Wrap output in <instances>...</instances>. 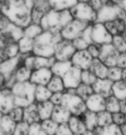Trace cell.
<instances>
[{
    "label": "cell",
    "mask_w": 126,
    "mask_h": 135,
    "mask_svg": "<svg viewBox=\"0 0 126 135\" xmlns=\"http://www.w3.org/2000/svg\"><path fill=\"white\" fill-rule=\"evenodd\" d=\"M81 73L82 71L76 66H71L69 71L62 77L65 85V90H76L81 83Z\"/></svg>",
    "instance_id": "9a60e30c"
},
{
    "label": "cell",
    "mask_w": 126,
    "mask_h": 135,
    "mask_svg": "<svg viewBox=\"0 0 126 135\" xmlns=\"http://www.w3.org/2000/svg\"><path fill=\"white\" fill-rule=\"evenodd\" d=\"M90 25L88 23H85L83 21L77 20V19H72L70 22H68L60 32L62 39L68 40V41H72L75 39H77L78 37H80L83 32L86 30V27Z\"/></svg>",
    "instance_id": "52a82bcc"
},
{
    "label": "cell",
    "mask_w": 126,
    "mask_h": 135,
    "mask_svg": "<svg viewBox=\"0 0 126 135\" xmlns=\"http://www.w3.org/2000/svg\"><path fill=\"white\" fill-rule=\"evenodd\" d=\"M63 95H64V92L63 93H52L49 100L54 103V105H61L62 101H63Z\"/></svg>",
    "instance_id": "f907efd6"
},
{
    "label": "cell",
    "mask_w": 126,
    "mask_h": 135,
    "mask_svg": "<svg viewBox=\"0 0 126 135\" xmlns=\"http://www.w3.org/2000/svg\"><path fill=\"white\" fill-rule=\"evenodd\" d=\"M72 42V44H74V46H75V49H76V51H81V50H87V47H88V45L90 44L82 35L80 36V37H78L77 39H75V40H72L71 41Z\"/></svg>",
    "instance_id": "7bdbcfd3"
},
{
    "label": "cell",
    "mask_w": 126,
    "mask_h": 135,
    "mask_svg": "<svg viewBox=\"0 0 126 135\" xmlns=\"http://www.w3.org/2000/svg\"><path fill=\"white\" fill-rule=\"evenodd\" d=\"M41 127L43 129V131L47 134V135H56V132L58 130L59 124L52 119V118H48V119H44L40 121Z\"/></svg>",
    "instance_id": "836d02e7"
},
{
    "label": "cell",
    "mask_w": 126,
    "mask_h": 135,
    "mask_svg": "<svg viewBox=\"0 0 126 135\" xmlns=\"http://www.w3.org/2000/svg\"><path fill=\"white\" fill-rule=\"evenodd\" d=\"M112 95L119 100L126 99V82L123 80H119L113 82L112 84Z\"/></svg>",
    "instance_id": "d6a6232c"
},
{
    "label": "cell",
    "mask_w": 126,
    "mask_h": 135,
    "mask_svg": "<svg viewBox=\"0 0 126 135\" xmlns=\"http://www.w3.org/2000/svg\"><path fill=\"white\" fill-rule=\"evenodd\" d=\"M81 117L87 130H93L96 127H98V114L97 113L87 110Z\"/></svg>",
    "instance_id": "1f68e13d"
},
{
    "label": "cell",
    "mask_w": 126,
    "mask_h": 135,
    "mask_svg": "<svg viewBox=\"0 0 126 135\" xmlns=\"http://www.w3.org/2000/svg\"><path fill=\"white\" fill-rule=\"evenodd\" d=\"M52 93L49 91L47 85H36L35 89V102H43L50 99Z\"/></svg>",
    "instance_id": "f1b7e54d"
},
{
    "label": "cell",
    "mask_w": 126,
    "mask_h": 135,
    "mask_svg": "<svg viewBox=\"0 0 126 135\" xmlns=\"http://www.w3.org/2000/svg\"><path fill=\"white\" fill-rule=\"evenodd\" d=\"M62 40V36L58 32L43 31L36 39L33 54L41 57L51 58L55 55L56 44Z\"/></svg>",
    "instance_id": "7a4b0ae2"
},
{
    "label": "cell",
    "mask_w": 126,
    "mask_h": 135,
    "mask_svg": "<svg viewBox=\"0 0 126 135\" xmlns=\"http://www.w3.org/2000/svg\"><path fill=\"white\" fill-rule=\"evenodd\" d=\"M23 1H30V2H33V0H23Z\"/></svg>",
    "instance_id": "e7e4bbea"
},
{
    "label": "cell",
    "mask_w": 126,
    "mask_h": 135,
    "mask_svg": "<svg viewBox=\"0 0 126 135\" xmlns=\"http://www.w3.org/2000/svg\"><path fill=\"white\" fill-rule=\"evenodd\" d=\"M119 54L120 53L117 51V49L110 42V43L102 44L100 56H99L98 59H100L108 68H112V66L117 65V60H118Z\"/></svg>",
    "instance_id": "8fae6325"
},
{
    "label": "cell",
    "mask_w": 126,
    "mask_h": 135,
    "mask_svg": "<svg viewBox=\"0 0 126 135\" xmlns=\"http://www.w3.org/2000/svg\"><path fill=\"white\" fill-rule=\"evenodd\" d=\"M32 73H33V71L30 69H28L27 66L20 63L17 66V69L15 70V72L13 74V78H14L15 82H27L30 80Z\"/></svg>",
    "instance_id": "44dd1931"
},
{
    "label": "cell",
    "mask_w": 126,
    "mask_h": 135,
    "mask_svg": "<svg viewBox=\"0 0 126 135\" xmlns=\"http://www.w3.org/2000/svg\"><path fill=\"white\" fill-rule=\"evenodd\" d=\"M91 40L98 44H106L110 43L112 40V36L106 30L104 23L102 22H94L91 24Z\"/></svg>",
    "instance_id": "9c48e42d"
},
{
    "label": "cell",
    "mask_w": 126,
    "mask_h": 135,
    "mask_svg": "<svg viewBox=\"0 0 126 135\" xmlns=\"http://www.w3.org/2000/svg\"><path fill=\"white\" fill-rule=\"evenodd\" d=\"M17 122L14 121L8 114L0 115V135H13Z\"/></svg>",
    "instance_id": "d6986e66"
},
{
    "label": "cell",
    "mask_w": 126,
    "mask_h": 135,
    "mask_svg": "<svg viewBox=\"0 0 126 135\" xmlns=\"http://www.w3.org/2000/svg\"><path fill=\"white\" fill-rule=\"evenodd\" d=\"M15 107V97L12 89L5 86L0 90V115L8 114Z\"/></svg>",
    "instance_id": "4fadbf2b"
},
{
    "label": "cell",
    "mask_w": 126,
    "mask_h": 135,
    "mask_svg": "<svg viewBox=\"0 0 126 135\" xmlns=\"http://www.w3.org/2000/svg\"><path fill=\"white\" fill-rule=\"evenodd\" d=\"M71 114L70 112L63 105H55L51 118L58 123V124H63V123H67L69 118H70Z\"/></svg>",
    "instance_id": "ffe728a7"
},
{
    "label": "cell",
    "mask_w": 126,
    "mask_h": 135,
    "mask_svg": "<svg viewBox=\"0 0 126 135\" xmlns=\"http://www.w3.org/2000/svg\"><path fill=\"white\" fill-rule=\"evenodd\" d=\"M103 135H122V134H121V131H120V127L112 123V124L104 128Z\"/></svg>",
    "instance_id": "bcb514c9"
},
{
    "label": "cell",
    "mask_w": 126,
    "mask_h": 135,
    "mask_svg": "<svg viewBox=\"0 0 126 135\" xmlns=\"http://www.w3.org/2000/svg\"><path fill=\"white\" fill-rule=\"evenodd\" d=\"M76 93L78 96H80L83 100H86L93 92V89L91 85H88V84H84V83H80L79 86L76 89Z\"/></svg>",
    "instance_id": "74e56055"
},
{
    "label": "cell",
    "mask_w": 126,
    "mask_h": 135,
    "mask_svg": "<svg viewBox=\"0 0 126 135\" xmlns=\"http://www.w3.org/2000/svg\"><path fill=\"white\" fill-rule=\"evenodd\" d=\"M33 2L23 0H3L2 13L15 25L24 28L32 23Z\"/></svg>",
    "instance_id": "6da1fadb"
},
{
    "label": "cell",
    "mask_w": 126,
    "mask_h": 135,
    "mask_svg": "<svg viewBox=\"0 0 126 135\" xmlns=\"http://www.w3.org/2000/svg\"><path fill=\"white\" fill-rule=\"evenodd\" d=\"M28 135H47V134L43 131L40 122H35V123L29 124Z\"/></svg>",
    "instance_id": "ee69618b"
},
{
    "label": "cell",
    "mask_w": 126,
    "mask_h": 135,
    "mask_svg": "<svg viewBox=\"0 0 126 135\" xmlns=\"http://www.w3.org/2000/svg\"><path fill=\"white\" fill-rule=\"evenodd\" d=\"M105 110L109 113L113 114L117 112H120V100L116 98L113 95H110L106 97L105 99Z\"/></svg>",
    "instance_id": "e575fe53"
},
{
    "label": "cell",
    "mask_w": 126,
    "mask_h": 135,
    "mask_svg": "<svg viewBox=\"0 0 126 135\" xmlns=\"http://www.w3.org/2000/svg\"><path fill=\"white\" fill-rule=\"evenodd\" d=\"M37 108H38V113H39V116H40L41 120L51 118L55 105L50 100L43 101V102H38Z\"/></svg>",
    "instance_id": "d4e9b609"
},
{
    "label": "cell",
    "mask_w": 126,
    "mask_h": 135,
    "mask_svg": "<svg viewBox=\"0 0 126 135\" xmlns=\"http://www.w3.org/2000/svg\"><path fill=\"white\" fill-rule=\"evenodd\" d=\"M75 53H76V49L72 42L62 39L56 44L54 58L59 61H70Z\"/></svg>",
    "instance_id": "ba28073f"
},
{
    "label": "cell",
    "mask_w": 126,
    "mask_h": 135,
    "mask_svg": "<svg viewBox=\"0 0 126 135\" xmlns=\"http://www.w3.org/2000/svg\"><path fill=\"white\" fill-rule=\"evenodd\" d=\"M48 2L52 9L70 11L78 3V0H48Z\"/></svg>",
    "instance_id": "484cf974"
},
{
    "label": "cell",
    "mask_w": 126,
    "mask_h": 135,
    "mask_svg": "<svg viewBox=\"0 0 126 135\" xmlns=\"http://www.w3.org/2000/svg\"><path fill=\"white\" fill-rule=\"evenodd\" d=\"M51 9L48 0H33L32 6V22L40 24L43 16Z\"/></svg>",
    "instance_id": "5bb4252c"
},
{
    "label": "cell",
    "mask_w": 126,
    "mask_h": 135,
    "mask_svg": "<svg viewBox=\"0 0 126 135\" xmlns=\"http://www.w3.org/2000/svg\"><path fill=\"white\" fill-rule=\"evenodd\" d=\"M82 135H93V132H92V130H86Z\"/></svg>",
    "instance_id": "94428289"
},
{
    "label": "cell",
    "mask_w": 126,
    "mask_h": 135,
    "mask_svg": "<svg viewBox=\"0 0 126 135\" xmlns=\"http://www.w3.org/2000/svg\"><path fill=\"white\" fill-rule=\"evenodd\" d=\"M89 4H90V6L98 13L103 6H104V4L106 3L104 0H90L89 2H88Z\"/></svg>",
    "instance_id": "816d5d0a"
},
{
    "label": "cell",
    "mask_w": 126,
    "mask_h": 135,
    "mask_svg": "<svg viewBox=\"0 0 126 135\" xmlns=\"http://www.w3.org/2000/svg\"><path fill=\"white\" fill-rule=\"evenodd\" d=\"M106 3H112V4H121L123 0H104Z\"/></svg>",
    "instance_id": "91938a15"
},
{
    "label": "cell",
    "mask_w": 126,
    "mask_h": 135,
    "mask_svg": "<svg viewBox=\"0 0 126 135\" xmlns=\"http://www.w3.org/2000/svg\"><path fill=\"white\" fill-rule=\"evenodd\" d=\"M108 69L109 68L107 65H105L100 59L94 58L92 60V63H91V66L89 70L96 75V77L98 79H104V78H107Z\"/></svg>",
    "instance_id": "603a6c76"
},
{
    "label": "cell",
    "mask_w": 126,
    "mask_h": 135,
    "mask_svg": "<svg viewBox=\"0 0 126 135\" xmlns=\"http://www.w3.org/2000/svg\"><path fill=\"white\" fill-rule=\"evenodd\" d=\"M120 112L126 115V99L125 100H120Z\"/></svg>",
    "instance_id": "6f0895ef"
},
{
    "label": "cell",
    "mask_w": 126,
    "mask_h": 135,
    "mask_svg": "<svg viewBox=\"0 0 126 135\" xmlns=\"http://www.w3.org/2000/svg\"><path fill=\"white\" fill-rule=\"evenodd\" d=\"M61 105L65 107L75 116H82L87 111L85 100L77 95L76 90H65Z\"/></svg>",
    "instance_id": "5b68a950"
},
{
    "label": "cell",
    "mask_w": 126,
    "mask_h": 135,
    "mask_svg": "<svg viewBox=\"0 0 126 135\" xmlns=\"http://www.w3.org/2000/svg\"><path fill=\"white\" fill-rule=\"evenodd\" d=\"M28 130H29V123L22 120L20 122H17L13 135H28Z\"/></svg>",
    "instance_id": "b9f144b4"
},
{
    "label": "cell",
    "mask_w": 126,
    "mask_h": 135,
    "mask_svg": "<svg viewBox=\"0 0 126 135\" xmlns=\"http://www.w3.org/2000/svg\"><path fill=\"white\" fill-rule=\"evenodd\" d=\"M42 32H43V28H42V26L40 24L32 22V23H29L27 26H25L23 28V36L35 40Z\"/></svg>",
    "instance_id": "4dcf8cb0"
},
{
    "label": "cell",
    "mask_w": 126,
    "mask_h": 135,
    "mask_svg": "<svg viewBox=\"0 0 126 135\" xmlns=\"http://www.w3.org/2000/svg\"><path fill=\"white\" fill-rule=\"evenodd\" d=\"M107 78L110 81H112V82L122 80V69L119 68V66H117V65L116 66H112V68H109L108 69Z\"/></svg>",
    "instance_id": "60d3db41"
},
{
    "label": "cell",
    "mask_w": 126,
    "mask_h": 135,
    "mask_svg": "<svg viewBox=\"0 0 126 135\" xmlns=\"http://www.w3.org/2000/svg\"><path fill=\"white\" fill-rule=\"evenodd\" d=\"M34 45H35V40H34V39H30V38H28V37L23 36V37L18 41V46H19L20 55L33 54Z\"/></svg>",
    "instance_id": "83f0119b"
},
{
    "label": "cell",
    "mask_w": 126,
    "mask_h": 135,
    "mask_svg": "<svg viewBox=\"0 0 126 135\" xmlns=\"http://www.w3.org/2000/svg\"><path fill=\"white\" fill-rule=\"evenodd\" d=\"M123 7L121 4H112V3H105L104 6L98 12L97 22H106L110 20H114L119 17L120 13L122 12Z\"/></svg>",
    "instance_id": "30bf717a"
},
{
    "label": "cell",
    "mask_w": 126,
    "mask_h": 135,
    "mask_svg": "<svg viewBox=\"0 0 126 135\" xmlns=\"http://www.w3.org/2000/svg\"><path fill=\"white\" fill-rule=\"evenodd\" d=\"M74 135H80V134H74Z\"/></svg>",
    "instance_id": "03108f58"
},
{
    "label": "cell",
    "mask_w": 126,
    "mask_h": 135,
    "mask_svg": "<svg viewBox=\"0 0 126 135\" xmlns=\"http://www.w3.org/2000/svg\"><path fill=\"white\" fill-rule=\"evenodd\" d=\"M112 84H113V82L110 81L108 78L97 79V81L92 84V89H93L94 93L100 94L106 98V97L112 95Z\"/></svg>",
    "instance_id": "ac0fdd59"
},
{
    "label": "cell",
    "mask_w": 126,
    "mask_h": 135,
    "mask_svg": "<svg viewBox=\"0 0 126 135\" xmlns=\"http://www.w3.org/2000/svg\"><path fill=\"white\" fill-rule=\"evenodd\" d=\"M2 6H3V0H0V13H2Z\"/></svg>",
    "instance_id": "6125c7cd"
},
{
    "label": "cell",
    "mask_w": 126,
    "mask_h": 135,
    "mask_svg": "<svg viewBox=\"0 0 126 135\" xmlns=\"http://www.w3.org/2000/svg\"><path fill=\"white\" fill-rule=\"evenodd\" d=\"M101 44H98V43H94V42H91L88 47H87V51L88 53L91 55V57L94 59V58H99L100 56V52H101Z\"/></svg>",
    "instance_id": "f6af8a7d"
},
{
    "label": "cell",
    "mask_w": 126,
    "mask_h": 135,
    "mask_svg": "<svg viewBox=\"0 0 126 135\" xmlns=\"http://www.w3.org/2000/svg\"><path fill=\"white\" fill-rule=\"evenodd\" d=\"M92 132H93V135H103V133H104V128L98 126V127H96V128L92 130Z\"/></svg>",
    "instance_id": "9f6ffc18"
},
{
    "label": "cell",
    "mask_w": 126,
    "mask_h": 135,
    "mask_svg": "<svg viewBox=\"0 0 126 135\" xmlns=\"http://www.w3.org/2000/svg\"><path fill=\"white\" fill-rule=\"evenodd\" d=\"M70 14L74 19L83 21L88 24H93L94 22H97L98 13L90 6L89 3L78 2L70 9Z\"/></svg>",
    "instance_id": "8992f818"
},
{
    "label": "cell",
    "mask_w": 126,
    "mask_h": 135,
    "mask_svg": "<svg viewBox=\"0 0 126 135\" xmlns=\"http://www.w3.org/2000/svg\"><path fill=\"white\" fill-rule=\"evenodd\" d=\"M8 115H9V117H10L14 121L20 122V121H22L23 118H24V108L15 105V107L10 110V112L8 113Z\"/></svg>",
    "instance_id": "ab89813d"
},
{
    "label": "cell",
    "mask_w": 126,
    "mask_h": 135,
    "mask_svg": "<svg viewBox=\"0 0 126 135\" xmlns=\"http://www.w3.org/2000/svg\"><path fill=\"white\" fill-rule=\"evenodd\" d=\"M97 77L96 75L90 71V70H84L82 71L81 73V83H84V84H88V85H91L97 81Z\"/></svg>",
    "instance_id": "f35d334b"
},
{
    "label": "cell",
    "mask_w": 126,
    "mask_h": 135,
    "mask_svg": "<svg viewBox=\"0 0 126 135\" xmlns=\"http://www.w3.org/2000/svg\"><path fill=\"white\" fill-rule=\"evenodd\" d=\"M105 97H103L100 94L97 93H92L86 100H85V104L88 111L94 112V113H100L102 111L105 110Z\"/></svg>",
    "instance_id": "e0dca14e"
},
{
    "label": "cell",
    "mask_w": 126,
    "mask_h": 135,
    "mask_svg": "<svg viewBox=\"0 0 126 135\" xmlns=\"http://www.w3.org/2000/svg\"><path fill=\"white\" fill-rule=\"evenodd\" d=\"M90 0H78V2H83V3H88Z\"/></svg>",
    "instance_id": "be15d7a7"
},
{
    "label": "cell",
    "mask_w": 126,
    "mask_h": 135,
    "mask_svg": "<svg viewBox=\"0 0 126 135\" xmlns=\"http://www.w3.org/2000/svg\"><path fill=\"white\" fill-rule=\"evenodd\" d=\"M7 85V77L0 72V90Z\"/></svg>",
    "instance_id": "11a10c76"
},
{
    "label": "cell",
    "mask_w": 126,
    "mask_h": 135,
    "mask_svg": "<svg viewBox=\"0 0 126 135\" xmlns=\"http://www.w3.org/2000/svg\"><path fill=\"white\" fill-rule=\"evenodd\" d=\"M12 92L15 97V105L26 108L35 102V89L36 85L30 81L15 82L12 86Z\"/></svg>",
    "instance_id": "277c9868"
},
{
    "label": "cell",
    "mask_w": 126,
    "mask_h": 135,
    "mask_svg": "<svg viewBox=\"0 0 126 135\" xmlns=\"http://www.w3.org/2000/svg\"><path fill=\"white\" fill-rule=\"evenodd\" d=\"M112 122L116 126H121L123 123H125V115L121 112H117L112 114Z\"/></svg>",
    "instance_id": "c3c4849f"
},
{
    "label": "cell",
    "mask_w": 126,
    "mask_h": 135,
    "mask_svg": "<svg viewBox=\"0 0 126 135\" xmlns=\"http://www.w3.org/2000/svg\"><path fill=\"white\" fill-rule=\"evenodd\" d=\"M52 76L54 74L50 68H42L33 71L29 81L35 85H47Z\"/></svg>",
    "instance_id": "2e32d148"
},
{
    "label": "cell",
    "mask_w": 126,
    "mask_h": 135,
    "mask_svg": "<svg viewBox=\"0 0 126 135\" xmlns=\"http://www.w3.org/2000/svg\"><path fill=\"white\" fill-rule=\"evenodd\" d=\"M120 131L122 135H126V123H123L120 126Z\"/></svg>",
    "instance_id": "680465c9"
},
{
    "label": "cell",
    "mask_w": 126,
    "mask_h": 135,
    "mask_svg": "<svg viewBox=\"0 0 126 135\" xmlns=\"http://www.w3.org/2000/svg\"><path fill=\"white\" fill-rule=\"evenodd\" d=\"M69 129L71 130L72 134H80L82 135L87 129H86V126L82 119L81 116H75V115H71L68 122H67Z\"/></svg>",
    "instance_id": "7402d4cb"
},
{
    "label": "cell",
    "mask_w": 126,
    "mask_h": 135,
    "mask_svg": "<svg viewBox=\"0 0 126 135\" xmlns=\"http://www.w3.org/2000/svg\"><path fill=\"white\" fill-rule=\"evenodd\" d=\"M56 135H74L71 130L69 129L67 123H63V124H59L58 130L56 132Z\"/></svg>",
    "instance_id": "681fc988"
},
{
    "label": "cell",
    "mask_w": 126,
    "mask_h": 135,
    "mask_svg": "<svg viewBox=\"0 0 126 135\" xmlns=\"http://www.w3.org/2000/svg\"><path fill=\"white\" fill-rule=\"evenodd\" d=\"M92 60L93 58L91 57V55L88 53L87 50H81V51H76V53L70 59V62L74 66L80 69L81 71H84L90 69Z\"/></svg>",
    "instance_id": "7c38bea8"
},
{
    "label": "cell",
    "mask_w": 126,
    "mask_h": 135,
    "mask_svg": "<svg viewBox=\"0 0 126 135\" xmlns=\"http://www.w3.org/2000/svg\"><path fill=\"white\" fill-rule=\"evenodd\" d=\"M111 43L119 53H126V36L116 35L112 37Z\"/></svg>",
    "instance_id": "8d00e7d4"
},
{
    "label": "cell",
    "mask_w": 126,
    "mask_h": 135,
    "mask_svg": "<svg viewBox=\"0 0 126 135\" xmlns=\"http://www.w3.org/2000/svg\"><path fill=\"white\" fill-rule=\"evenodd\" d=\"M23 120L26 121L29 124L41 121L36 102H34V103L27 105L26 108H24V118H23Z\"/></svg>",
    "instance_id": "cb8c5ba5"
},
{
    "label": "cell",
    "mask_w": 126,
    "mask_h": 135,
    "mask_svg": "<svg viewBox=\"0 0 126 135\" xmlns=\"http://www.w3.org/2000/svg\"><path fill=\"white\" fill-rule=\"evenodd\" d=\"M47 88L51 93H63L65 92V85L63 82V78L60 76H52L49 82L47 83Z\"/></svg>",
    "instance_id": "f546056e"
},
{
    "label": "cell",
    "mask_w": 126,
    "mask_h": 135,
    "mask_svg": "<svg viewBox=\"0 0 126 135\" xmlns=\"http://www.w3.org/2000/svg\"><path fill=\"white\" fill-rule=\"evenodd\" d=\"M9 23L10 21L7 19V17L3 13H0V33H2L9 25Z\"/></svg>",
    "instance_id": "f5cc1de1"
},
{
    "label": "cell",
    "mask_w": 126,
    "mask_h": 135,
    "mask_svg": "<svg viewBox=\"0 0 126 135\" xmlns=\"http://www.w3.org/2000/svg\"><path fill=\"white\" fill-rule=\"evenodd\" d=\"M104 25H105L106 30L109 32V34H110L112 37L116 36V35H119V34H118V30H117V25H116L114 20L106 21V22H104Z\"/></svg>",
    "instance_id": "7dc6e473"
},
{
    "label": "cell",
    "mask_w": 126,
    "mask_h": 135,
    "mask_svg": "<svg viewBox=\"0 0 126 135\" xmlns=\"http://www.w3.org/2000/svg\"><path fill=\"white\" fill-rule=\"evenodd\" d=\"M112 114L108 111L104 110L100 113H98V126L106 128L110 124H112Z\"/></svg>",
    "instance_id": "d590c367"
},
{
    "label": "cell",
    "mask_w": 126,
    "mask_h": 135,
    "mask_svg": "<svg viewBox=\"0 0 126 135\" xmlns=\"http://www.w3.org/2000/svg\"><path fill=\"white\" fill-rule=\"evenodd\" d=\"M71 66H72V64H71L70 61H59V60H56L54 62V64L51 65L50 70H51V72H52V74L55 76L63 77L69 71V69Z\"/></svg>",
    "instance_id": "4316f807"
},
{
    "label": "cell",
    "mask_w": 126,
    "mask_h": 135,
    "mask_svg": "<svg viewBox=\"0 0 126 135\" xmlns=\"http://www.w3.org/2000/svg\"><path fill=\"white\" fill-rule=\"evenodd\" d=\"M72 19L70 11H56L51 8L43 16L40 25L43 31L60 33L61 30Z\"/></svg>",
    "instance_id": "3957f363"
},
{
    "label": "cell",
    "mask_w": 126,
    "mask_h": 135,
    "mask_svg": "<svg viewBox=\"0 0 126 135\" xmlns=\"http://www.w3.org/2000/svg\"><path fill=\"white\" fill-rule=\"evenodd\" d=\"M117 66L123 69H126V53H120L117 60Z\"/></svg>",
    "instance_id": "db71d44e"
}]
</instances>
